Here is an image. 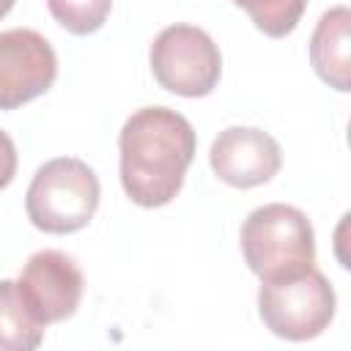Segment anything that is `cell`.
<instances>
[{"label": "cell", "instance_id": "cell-4", "mask_svg": "<svg viewBox=\"0 0 351 351\" xmlns=\"http://www.w3.org/2000/svg\"><path fill=\"white\" fill-rule=\"evenodd\" d=\"M258 313L271 335L296 343L313 340L335 318V288L315 266L291 277L263 280Z\"/></svg>", "mask_w": 351, "mask_h": 351}, {"label": "cell", "instance_id": "cell-10", "mask_svg": "<svg viewBox=\"0 0 351 351\" xmlns=\"http://www.w3.org/2000/svg\"><path fill=\"white\" fill-rule=\"evenodd\" d=\"M44 340V326L30 315L14 280H0V348L33 351Z\"/></svg>", "mask_w": 351, "mask_h": 351}, {"label": "cell", "instance_id": "cell-1", "mask_svg": "<svg viewBox=\"0 0 351 351\" xmlns=\"http://www.w3.org/2000/svg\"><path fill=\"white\" fill-rule=\"evenodd\" d=\"M195 129L170 107H143L121 129V184L132 203L143 208L167 206L184 186L195 159Z\"/></svg>", "mask_w": 351, "mask_h": 351}, {"label": "cell", "instance_id": "cell-7", "mask_svg": "<svg viewBox=\"0 0 351 351\" xmlns=\"http://www.w3.org/2000/svg\"><path fill=\"white\" fill-rule=\"evenodd\" d=\"M82 271L71 255L60 250L33 252L16 280V288L30 310V315L41 324H58L74 315L82 299Z\"/></svg>", "mask_w": 351, "mask_h": 351}, {"label": "cell", "instance_id": "cell-6", "mask_svg": "<svg viewBox=\"0 0 351 351\" xmlns=\"http://www.w3.org/2000/svg\"><path fill=\"white\" fill-rule=\"evenodd\" d=\"M55 77L58 55L41 33L30 27L0 33V110H16L38 99Z\"/></svg>", "mask_w": 351, "mask_h": 351}, {"label": "cell", "instance_id": "cell-9", "mask_svg": "<svg viewBox=\"0 0 351 351\" xmlns=\"http://www.w3.org/2000/svg\"><path fill=\"white\" fill-rule=\"evenodd\" d=\"M351 11L346 5L329 8L310 38V60L315 74L335 90H351Z\"/></svg>", "mask_w": 351, "mask_h": 351}, {"label": "cell", "instance_id": "cell-2", "mask_svg": "<svg viewBox=\"0 0 351 351\" xmlns=\"http://www.w3.org/2000/svg\"><path fill=\"white\" fill-rule=\"evenodd\" d=\"M241 252L252 274L280 280L315 263V233L304 211L285 203H266L241 225Z\"/></svg>", "mask_w": 351, "mask_h": 351}, {"label": "cell", "instance_id": "cell-5", "mask_svg": "<svg viewBox=\"0 0 351 351\" xmlns=\"http://www.w3.org/2000/svg\"><path fill=\"white\" fill-rule=\"evenodd\" d=\"M156 82L178 96H208L222 74V55L214 38L195 25H170L151 44Z\"/></svg>", "mask_w": 351, "mask_h": 351}, {"label": "cell", "instance_id": "cell-11", "mask_svg": "<svg viewBox=\"0 0 351 351\" xmlns=\"http://www.w3.org/2000/svg\"><path fill=\"white\" fill-rule=\"evenodd\" d=\"M250 14L255 27L271 38H282L296 30L307 0H233Z\"/></svg>", "mask_w": 351, "mask_h": 351}, {"label": "cell", "instance_id": "cell-8", "mask_svg": "<svg viewBox=\"0 0 351 351\" xmlns=\"http://www.w3.org/2000/svg\"><path fill=\"white\" fill-rule=\"evenodd\" d=\"M208 162L219 181L236 189H252L277 176L282 151L280 143L263 129L228 126L214 137Z\"/></svg>", "mask_w": 351, "mask_h": 351}, {"label": "cell", "instance_id": "cell-12", "mask_svg": "<svg viewBox=\"0 0 351 351\" xmlns=\"http://www.w3.org/2000/svg\"><path fill=\"white\" fill-rule=\"evenodd\" d=\"M49 14L74 36L96 33L112 8V0H47Z\"/></svg>", "mask_w": 351, "mask_h": 351}, {"label": "cell", "instance_id": "cell-14", "mask_svg": "<svg viewBox=\"0 0 351 351\" xmlns=\"http://www.w3.org/2000/svg\"><path fill=\"white\" fill-rule=\"evenodd\" d=\"M14 3H16V0H0V19L14 8Z\"/></svg>", "mask_w": 351, "mask_h": 351}, {"label": "cell", "instance_id": "cell-3", "mask_svg": "<svg viewBox=\"0 0 351 351\" xmlns=\"http://www.w3.org/2000/svg\"><path fill=\"white\" fill-rule=\"evenodd\" d=\"M101 186L96 173L74 156H58L41 165L27 186V219L44 233L82 230L99 208Z\"/></svg>", "mask_w": 351, "mask_h": 351}, {"label": "cell", "instance_id": "cell-13", "mask_svg": "<svg viewBox=\"0 0 351 351\" xmlns=\"http://www.w3.org/2000/svg\"><path fill=\"white\" fill-rule=\"evenodd\" d=\"M16 173V145L8 137V132L0 129V189H5L14 181Z\"/></svg>", "mask_w": 351, "mask_h": 351}]
</instances>
